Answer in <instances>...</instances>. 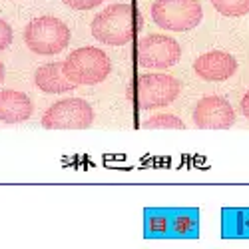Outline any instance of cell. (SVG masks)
Wrapping results in <instances>:
<instances>
[{"label":"cell","mask_w":249,"mask_h":249,"mask_svg":"<svg viewBox=\"0 0 249 249\" xmlns=\"http://www.w3.org/2000/svg\"><path fill=\"white\" fill-rule=\"evenodd\" d=\"M142 28V12L128 2L110 4L92 20V36L108 46H124L132 42Z\"/></svg>","instance_id":"cell-1"},{"label":"cell","mask_w":249,"mask_h":249,"mask_svg":"<svg viewBox=\"0 0 249 249\" xmlns=\"http://www.w3.org/2000/svg\"><path fill=\"white\" fill-rule=\"evenodd\" d=\"M70 28L54 16L34 18L24 28V44L40 56H54L64 52L70 44Z\"/></svg>","instance_id":"cell-2"},{"label":"cell","mask_w":249,"mask_h":249,"mask_svg":"<svg viewBox=\"0 0 249 249\" xmlns=\"http://www.w3.org/2000/svg\"><path fill=\"white\" fill-rule=\"evenodd\" d=\"M64 72L76 86H96L110 76L112 62L104 50L84 46L68 54L64 60Z\"/></svg>","instance_id":"cell-3"},{"label":"cell","mask_w":249,"mask_h":249,"mask_svg":"<svg viewBox=\"0 0 249 249\" xmlns=\"http://www.w3.org/2000/svg\"><path fill=\"white\" fill-rule=\"evenodd\" d=\"M181 84L170 74H161V72H152V74H143L136 80V84L130 88V94L134 102L142 110H156L170 106V104L179 96Z\"/></svg>","instance_id":"cell-4"},{"label":"cell","mask_w":249,"mask_h":249,"mask_svg":"<svg viewBox=\"0 0 249 249\" xmlns=\"http://www.w3.org/2000/svg\"><path fill=\"white\" fill-rule=\"evenodd\" d=\"M152 18L163 30L185 32L201 22L203 8L197 0H156L152 4Z\"/></svg>","instance_id":"cell-5"},{"label":"cell","mask_w":249,"mask_h":249,"mask_svg":"<svg viewBox=\"0 0 249 249\" xmlns=\"http://www.w3.org/2000/svg\"><path fill=\"white\" fill-rule=\"evenodd\" d=\"M40 124L46 130H88L94 124V110L82 98L58 100L44 112Z\"/></svg>","instance_id":"cell-6"},{"label":"cell","mask_w":249,"mask_h":249,"mask_svg":"<svg viewBox=\"0 0 249 249\" xmlns=\"http://www.w3.org/2000/svg\"><path fill=\"white\" fill-rule=\"evenodd\" d=\"M138 64L142 68L165 70L176 66L181 58V46L178 40L165 34H150L138 40Z\"/></svg>","instance_id":"cell-7"},{"label":"cell","mask_w":249,"mask_h":249,"mask_svg":"<svg viewBox=\"0 0 249 249\" xmlns=\"http://www.w3.org/2000/svg\"><path fill=\"white\" fill-rule=\"evenodd\" d=\"M194 122L199 130H230L235 124V112L225 98L205 96L196 104Z\"/></svg>","instance_id":"cell-8"},{"label":"cell","mask_w":249,"mask_h":249,"mask_svg":"<svg viewBox=\"0 0 249 249\" xmlns=\"http://www.w3.org/2000/svg\"><path fill=\"white\" fill-rule=\"evenodd\" d=\"M194 72L205 82H223L237 72V60L230 52H205L194 62Z\"/></svg>","instance_id":"cell-9"},{"label":"cell","mask_w":249,"mask_h":249,"mask_svg":"<svg viewBox=\"0 0 249 249\" xmlns=\"http://www.w3.org/2000/svg\"><path fill=\"white\" fill-rule=\"evenodd\" d=\"M199 210L197 207H168V239H197Z\"/></svg>","instance_id":"cell-10"},{"label":"cell","mask_w":249,"mask_h":249,"mask_svg":"<svg viewBox=\"0 0 249 249\" xmlns=\"http://www.w3.org/2000/svg\"><path fill=\"white\" fill-rule=\"evenodd\" d=\"M34 84L44 94H64L76 88V84L64 72V62H50L40 66L34 74Z\"/></svg>","instance_id":"cell-11"},{"label":"cell","mask_w":249,"mask_h":249,"mask_svg":"<svg viewBox=\"0 0 249 249\" xmlns=\"http://www.w3.org/2000/svg\"><path fill=\"white\" fill-rule=\"evenodd\" d=\"M32 100L18 90H0V122L20 124L32 116Z\"/></svg>","instance_id":"cell-12"},{"label":"cell","mask_w":249,"mask_h":249,"mask_svg":"<svg viewBox=\"0 0 249 249\" xmlns=\"http://www.w3.org/2000/svg\"><path fill=\"white\" fill-rule=\"evenodd\" d=\"M223 239H249V207H225L221 212Z\"/></svg>","instance_id":"cell-13"},{"label":"cell","mask_w":249,"mask_h":249,"mask_svg":"<svg viewBox=\"0 0 249 249\" xmlns=\"http://www.w3.org/2000/svg\"><path fill=\"white\" fill-rule=\"evenodd\" d=\"M143 130H185V124L174 114H158L142 124Z\"/></svg>","instance_id":"cell-14"},{"label":"cell","mask_w":249,"mask_h":249,"mask_svg":"<svg viewBox=\"0 0 249 249\" xmlns=\"http://www.w3.org/2000/svg\"><path fill=\"white\" fill-rule=\"evenodd\" d=\"M212 6L223 16H245L249 12V0H212Z\"/></svg>","instance_id":"cell-15"},{"label":"cell","mask_w":249,"mask_h":249,"mask_svg":"<svg viewBox=\"0 0 249 249\" xmlns=\"http://www.w3.org/2000/svg\"><path fill=\"white\" fill-rule=\"evenodd\" d=\"M14 40V32H12V26L6 22V20L0 18V52L6 50Z\"/></svg>","instance_id":"cell-16"},{"label":"cell","mask_w":249,"mask_h":249,"mask_svg":"<svg viewBox=\"0 0 249 249\" xmlns=\"http://www.w3.org/2000/svg\"><path fill=\"white\" fill-rule=\"evenodd\" d=\"M66 6L74 8V10H90V8H96L100 4H104L106 0H62Z\"/></svg>","instance_id":"cell-17"},{"label":"cell","mask_w":249,"mask_h":249,"mask_svg":"<svg viewBox=\"0 0 249 249\" xmlns=\"http://www.w3.org/2000/svg\"><path fill=\"white\" fill-rule=\"evenodd\" d=\"M241 112H243V116L249 120V90H247L245 96L241 98Z\"/></svg>","instance_id":"cell-18"},{"label":"cell","mask_w":249,"mask_h":249,"mask_svg":"<svg viewBox=\"0 0 249 249\" xmlns=\"http://www.w3.org/2000/svg\"><path fill=\"white\" fill-rule=\"evenodd\" d=\"M2 80H4V66L0 64V84H2Z\"/></svg>","instance_id":"cell-19"}]
</instances>
